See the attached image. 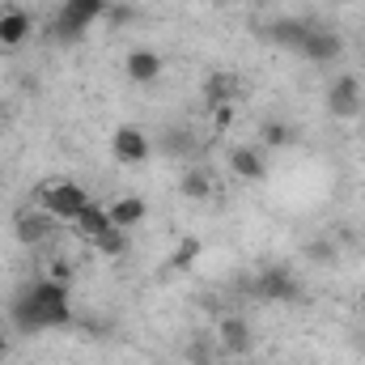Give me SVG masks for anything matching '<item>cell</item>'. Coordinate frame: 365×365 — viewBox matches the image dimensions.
<instances>
[{
	"mask_svg": "<svg viewBox=\"0 0 365 365\" xmlns=\"http://www.w3.org/2000/svg\"><path fill=\"white\" fill-rule=\"evenodd\" d=\"M73 297L68 284L56 276H38L30 284L17 289L13 306H9V323L21 336H38V331H56V327H73Z\"/></svg>",
	"mask_w": 365,
	"mask_h": 365,
	"instance_id": "1",
	"label": "cell"
},
{
	"mask_svg": "<svg viewBox=\"0 0 365 365\" xmlns=\"http://www.w3.org/2000/svg\"><path fill=\"white\" fill-rule=\"evenodd\" d=\"M34 200H38V208H47L56 221H73V217L90 204V191L73 179H51L34 191Z\"/></svg>",
	"mask_w": 365,
	"mask_h": 365,
	"instance_id": "2",
	"label": "cell"
},
{
	"mask_svg": "<svg viewBox=\"0 0 365 365\" xmlns=\"http://www.w3.org/2000/svg\"><path fill=\"white\" fill-rule=\"evenodd\" d=\"M102 13H106V0H64V9L56 13L51 34H56L60 43H77L93 21L102 17Z\"/></svg>",
	"mask_w": 365,
	"mask_h": 365,
	"instance_id": "3",
	"label": "cell"
},
{
	"mask_svg": "<svg viewBox=\"0 0 365 365\" xmlns=\"http://www.w3.org/2000/svg\"><path fill=\"white\" fill-rule=\"evenodd\" d=\"M251 293L264 302H302V280L289 272L284 264H272L251 280Z\"/></svg>",
	"mask_w": 365,
	"mask_h": 365,
	"instance_id": "4",
	"label": "cell"
},
{
	"mask_svg": "<svg viewBox=\"0 0 365 365\" xmlns=\"http://www.w3.org/2000/svg\"><path fill=\"white\" fill-rule=\"evenodd\" d=\"M56 217L47 212V208H21L17 217H13V238L21 242V247H47L51 238H56Z\"/></svg>",
	"mask_w": 365,
	"mask_h": 365,
	"instance_id": "5",
	"label": "cell"
},
{
	"mask_svg": "<svg viewBox=\"0 0 365 365\" xmlns=\"http://www.w3.org/2000/svg\"><path fill=\"white\" fill-rule=\"evenodd\" d=\"M110 153H115V162H123V166H145V162L153 158V140H149L140 128L123 123V128H115V136H110Z\"/></svg>",
	"mask_w": 365,
	"mask_h": 365,
	"instance_id": "6",
	"label": "cell"
},
{
	"mask_svg": "<svg viewBox=\"0 0 365 365\" xmlns=\"http://www.w3.org/2000/svg\"><path fill=\"white\" fill-rule=\"evenodd\" d=\"M217 349H221L225 357H247V353L255 349V331H251V323H247L242 314H225V319H217Z\"/></svg>",
	"mask_w": 365,
	"mask_h": 365,
	"instance_id": "7",
	"label": "cell"
},
{
	"mask_svg": "<svg viewBox=\"0 0 365 365\" xmlns=\"http://www.w3.org/2000/svg\"><path fill=\"white\" fill-rule=\"evenodd\" d=\"M327 110H331V119H353V115H361V81H357L353 73H344V77H336V81L327 86Z\"/></svg>",
	"mask_w": 365,
	"mask_h": 365,
	"instance_id": "8",
	"label": "cell"
},
{
	"mask_svg": "<svg viewBox=\"0 0 365 365\" xmlns=\"http://www.w3.org/2000/svg\"><path fill=\"white\" fill-rule=\"evenodd\" d=\"M297 56H306L310 64H336V60L344 56V38H340L336 30H327V26H314Z\"/></svg>",
	"mask_w": 365,
	"mask_h": 365,
	"instance_id": "9",
	"label": "cell"
},
{
	"mask_svg": "<svg viewBox=\"0 0 365 365\" xmlns=\"http://www.w3.org/2000/svg\"><path fill=\"white\" fill-rule=\"evenodd\" d=\"M314 21H302V17H276L272 26H264V38L272 47H284V51H302V43L310 38Z\"/></svg>",
	"mask_w": 365,
	"mask_h": 365,
	"instance_id": "10",
	"label": "cell"
},
{
	"mask_svg": "<svg viewBox=\"0 0 365 365\" xmlns=\"http://www.w3.org/2000/svg\"><path fill=\"white\" fill-rule=\"evenodd\" d=\"M230 170L242 182H264L268 179V158H264V149L234 145V149H230Z\"/></svg>",
	"mask_w": 365,
	"mask_h": 365,
	"instance_id": "11",
	"label": "cell"
},
{
	"mask_svg": "<svg viewBox=\"0 0 365 365\" xmlns=\"http://www.w3.org/2000/svg\"><path fill=\"white\" fill-rule=\"evenodd\" d=\"M30 30H34V17L26 13V9H4L0 13V51H13V47H21L26 38H30Z\"/></svg>",
	"mask_w": 365,
	"mask_h": 365,
	"instance_id": "12",
	"label": "cell"
},
{
	"mask_svg": "<svg viewBox=\"0 0 365 365\" xmlns=\"http://www.w3.org/2000/svg\"><path fill=\"white\" fill-rule=\"evenodd\" d=\"M123 73H128L132 86H153V81L162 77V56L149 51V47H136V51L123 60Z\"/></svg>",
	"mask_w": 365,
	"mask_h": 365,
	"instance_id": "13",
	"label": "cell"
},
{
	"mask_svg": "<svg viewBox=\"0 0 365 365\" xmlns=\"http://www.w3.org/2000/svg\"><path fill=\"white\" fill-rule=\"evenodd\" d=\"M200 98H204V106H208V110L234 106V98H238V77H234V73H212V77L204 81Z\"/></svg>",
	"mask_w": 365,
	"mask_h": 365,
	"instance_id": "14",
	"label": "cell"
},
{
	"mask_svg": "<svg viewBox=\"0 0 365 365\" xmlns=\"http://www.w3.org/2000/svg\"><path fill=\"white\" fill-rule=\"evenodd\" d=\"M106 212H110V225H115V230H136V225L149 217V204H145L140 195H123V200H115Z\"/></svg>",
	"mask_w": 365,
	"mask_h": 365,
	"instance_id": "15",
	"label": "cell"
},
{
	"mask_svg": "<svg viewBox=\"0 0 365 365\" xmlns=\"http://www.w3.org/2000/svg\"><path fill=\"white\" fill-rule=\"evenodd\" d=\"M68 225L77 230V238H90V242H93L102 230H110V212H106L102 204H93V200H90V204H86V208H81V212L68 221Z\"/></svg>",
	"mask_w": 365,
	"mask_h": 365,
	"instance_id": "16",
	"label": "cell"
},
{
	"mask_svg": "<svg viewBox=\"0 0 365 365\" xmlns=\"http://www.w3.org/2000/svg\"><path fill=\"white\" fill-rule=\"evenodd\" d=\"M153 149H162L166 158H191V153H195V136H191L187 128H166V132L153 140Z\"/></svg>",
	"mask_w": 365,
	"mask_h": 365,
	"instance_id": "17",
	"label": "cell"
},
{
	"mask_svg": "<svg viewBox=\"0 0 365 365\" xmlns=\"http://www.w3.org/2000/svg\"><path fill=\"white\" fill-rule=\"evenodd\" d=\"M259 140H264V149H289V145H297V128H289L280 119H268L259 128Z\"/></svg>",
	"mask_w": 365,
	"mask_h": 365,
	"instance_id": "18",
	"label": "cell"
},
{
	"mask_svg": "<svg viewBox=\"0 0 365 365\" xmlns=\"http://www.w3.org/2000/svg\"><path fill=\"white\" fill-rule=\"evenodd\" d=\"M179 191H182V200H208L212 195V179H208V170H182V179H179Z\"/></svg>",
	"mask_w": 365,
	"mask_h": 365,
	"instance_id": "19",
	"label": "cell"
},
{
	"mask_svg": "<svg viewBox=\"0 0 365 365\" xmlns=\"http://www.w3.org/2000/svg\"><path fill=\"white\" fill-rule=\"evenodd\" d=\"M93 247H98V255H106V259H115V255H123L128 251V230H102L98 238H93Z\"/></svg>",
	"mask_w": 365,
	"mask_h": 365,
	"instance_id": "20",
	"label": "cell"
},
{
	"mask_svg": "<svg viewBox=\"0 0 365 365\" xmlns=\"http://www.w3.org/2000/svg\"><path fill=\"white\" fill-rule=\"evenodd\" d=\"M306 259H314V264H336L340 255H336V242H327V238H310V242H306Z\"/></svg>",
	"mask_w": 365,
	"mask_h": 365,
	"instance_id": "21",
	"label": "cell"
},
{
	"mask_svg": "<svg viewBox=\"0 0 365 365\" xmlns=\"http://www.w3.org/2000/svg\"><path fill=\"white\" fill-rule=\"evenodd\" d=\"M195 255H200V238H182L175 247V255H170V268H191Z\"/></svg>",
	"mask_w": 365,
	"mask_h": 365,
	"instance_id": "22",
	"label": "cell"
},
{
	"mask_svg": "<svg viewBox=\"0 0 365 365\" xmlns=\"http://www.w3.org/2000/svg\"><path fill=\"white\" fill-rule=\"evenodd\" d=\"M4 123H9V102L0 98V132H4Z\"/></svg>",
	"mask_w": 365,
	"mask_h": 365,
	"instance_id": "23",
	"label": "cell"
},
{
	"mask_svg": "<svg viewBox=\"0 0 365 365\" xmlns=\"http://www.w3.org/2000/svg\"><path fill=\"white\" fill-rule=\"evenodd\" d=\"M0 357H4V319H0Z\"/></svg>",
	"mask_w": 365,
	"mask_h": 365,
	"instance_id": "24",
	"label": "cell"
},
{
	"mask_svg": "<svg viewBox=\"0 0 365 365\" xmlns=\"http://www.w3.org/2000/svg\"><path fill=\"white\" fill-rule=\"evenodd\" d=\"M327 4H349V0H327Z\"/></svg>",
	"mask_w": 365,
	"mask_h": 365,
	"instance_id": "25",
	"label": "cell"
},
{
	"mask_svg": "<svg viewBox=\"0 0 365 365\" xmlns=\"http://www.w3.org/2000/svg\"><path fill=\"white\" fill-rule=\"evenodd\" d=\"M361 310H365V289H361Z\"/></svg>",
	"mask_w": 365,
	"mask_h": 365,
	"instance_id": "26",
	"label": "cell"
},
{
	"mask_svg": "<svg viewBox=\"0 0 365 365\" xmlns=\"http://www.w3.org/2000/svg\"><path fill=\"white\" fill-rule=\"evenodd\" d=\"M0 13H4V9H0Z\"/></svg>",
	"mask_w": 365,
	"mask_h": 365,
	"instance_id": "27",
	"label": "cell"
},
{
	"mask_svg": "<svg viewBox=\"0 0 365 365\" xmlns=\"http://www.w3.org/2000/svg\"><path fill=\"white\" fill-rule=\"evenodd\" d=\"M106 4H110V0H106Z\"/></svg>",
	"mask_w": 365,
	"mask_h": 365,
	"instance_id": "28",
	"label": "cell"
},
{
	"mask_svg": "<svg viewBox=\"0 0 365 365\" xmlns=\"http://www.w3.org/2000/svg\"><path fill=\"white\" fill-rule=\"evenodd\" d=\"M0 182H4V179H0Z\"/></svg>",
	"mask_w": 365,
	"mask_h": 365,
	"instance_id": "29",
	"label": "cell"
}]
</instances>
